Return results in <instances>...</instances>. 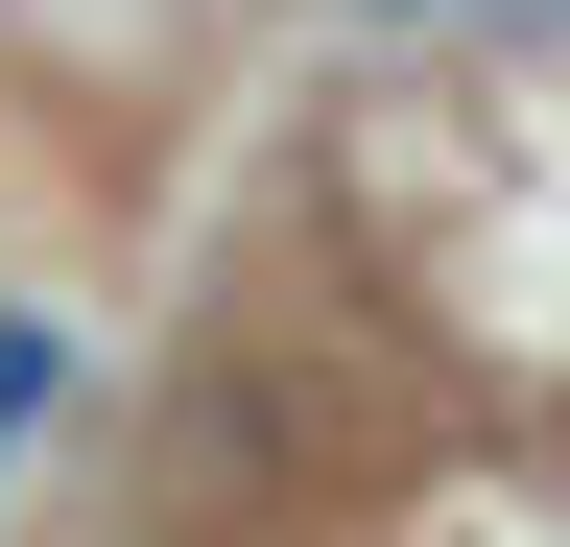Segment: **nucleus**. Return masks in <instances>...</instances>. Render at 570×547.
<instances>
[{"label": "nucleus", "instance_id": "nucleus-1", "mask_svg": "<svg viewBox=\"0 0 570 547\" xmlns=\"http://www.w3.org/2000/svg\"><path fill=\"white\" fill-rule=\"evenodd\" d=\"M48 404H71V333H48V310H0V429H48Z\"/></svg>", "mask_w": 570, "mask_h": 547}, {"label": "nucleus", "instance_id": "nucleus-2", "mask_svg": "<svg viewBox=\"0 0 570 547\" xmlns=\"http://www.w3.org/2000/svg\"><path fill=\"white\" fill-rule=\"evenodd\" d=\"M381 25H452V0H381Z\"/></svg>", "mask_w": 570, "mask_h": 547}]
</instances>
